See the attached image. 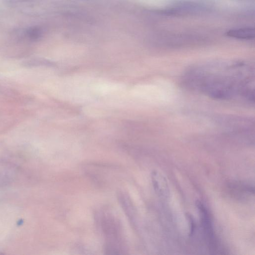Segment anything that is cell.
<instances>
[{"instance_id": "1", "label": "cell", "mask_w": 255, "mask_h": 255, "mask_svg": "<svg viewBox=\"0 0 255 255\" xmlns=\"http://www.w3.org/2000/svg\"><path fill=\"white\" fill-rule=\"evenodd\" d=\"M186 79L190 86L212 98L254 99L253 70L243 62L202 64L191 70Z\"/></svg>"}, {"instance_id": "2", "label": "cell", "mask_w": 255, "mask_h": 255, "mask_svg": "<svg viewBox=\"0 0 255 255\" xmlns=\"http://www.w3.org/2000/svg\"><path fill=\"white\" fill-rule=\"evenodd\" d=\"M196 204L200 214L203 231L209 250L210 251H215L217 249V242L209 213L200 201H197Z\"/></svg>"}, {"instance_id": "3", "label": "cell", "mask_w": 255, "mask_h": 255, "mask_svg": "<svg viewBox=\"0 0 255 255\" xmlns=\"http://www.w3.org/2000/svg\"><path fill=\"white\" fill-rule=\"evenodd\" d=\"M154 190L161 199L167 200L170 197V191L166 178L159 171L154 170L151 174Z\"/></svg>"}, {"instance_id": "4", "label": "cell", "mask_w": 255, "mask_h": 255, "mask_svg": "<svg viewBox=\"0 0 255 255\" xmlns=\"http://www.w3.org/2000/svg\"><path fill=\"white\" fill-rule=\"evenodd\" d=\"M226 35L228 37L239 39L251 40L255 36V29L252 27L231 29L226 31Z\"/></svg>"}, {"instance_id": "5", "label": "cell", "mask_w": 255, "mask_h": 255, "mask_svg": "<svg viewBox=\"0 0 255 255\" xmlns=\"http://www.w3.org/2000/svg\"><path fill=\"white\" fill-rule=\"evenodd\" d=\"M186 216L187 217V219L189 220V228H190L189 235L192 236L194 233L195 228H196L195 222V221H194V218H193V216H192V215H191L190 214H189V213H187Z\"/></svg>"}]
</instances>
